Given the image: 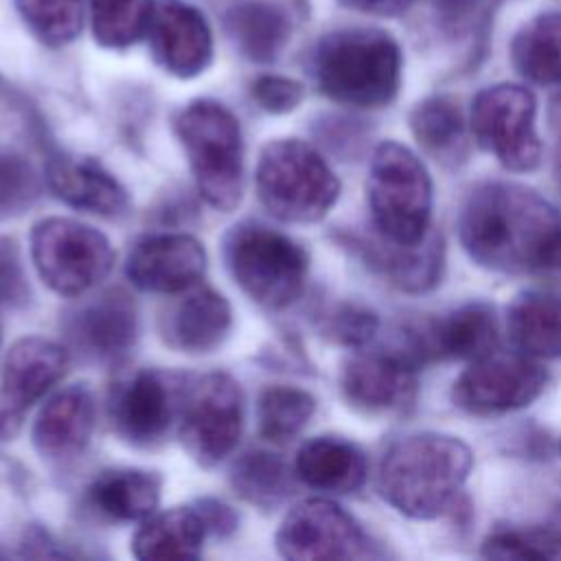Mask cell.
<instances>
[{"mask_svg": "<svg viewBox=\"0 0 561 561\" xmlns=\"http://www.w3.org/2000/svg\"><path fill=\"white\" fill-rule=\"evenodd\" d=\"M515 70L539 85L561 83V11L528 20L511 42Z\"/></svg>", "mask_w": 561, "mask_h": 561, "instance_id": "cell-29", "label": "cell"}, {"mask_svg": "<svg viewBox=\"0 0 561 561\" xmlns=\"http://www.w3.org/2000/svg\"><path fill=\"white\" fill-rule=\"evenodd\" d=\"M206 272V250L191 234H151L140 239L127 259L129 280L156 294L186 291Z\"/></svg>", "mask_w": 561, "mask_h": 561, "instance_id": "cell-19", "label": "cell"}, {"mask_svg": "<svg viewBox=\"0 0 561 561\" xmlns=\"http://www.w3.org/2000/svg\"><path fill=\"white\" fill-rule=\"evenodd\" d=\"M316 412L311 392L294 386H272L259 399V430L267 440L285 443L302 432Z\"/></svg>", "mask_w": 561, "mask_h": 561, "instance_id": "cell-33", "label": "cell"}, {"mask_svg": "<svg viewBox=\"0 0 561 561\" xmlns=\"http://www.w3.org/2000/svg\"><path fill=\"white\" fill-rule=\"evenodd\" d=\"M46 184L61 202L85 213L114 217L127 208V193L121 182L92 158H50Z\"/></svg>", "mask_w": 561, "mask_h": 561, "instance_id": "cell-22", "label": "cell"}, {"mask_svg": "<svg viewBox=\"0 0 561 561\" xmlns=\"http://www.w3.org/2000/svg\"><path fill=\"white\" fill-rule=\"evenodd\" d=\"M224 259L234 283L265 309H283L302 294L309 256L274 228L234 226L224 239Z\"/></svg>", "mask_w": 561, "mask_h": 561, "instance_id": "cell-7", "label": "cell"}, {"mask_svg": "<svg viewBox=\"0 0 561 561\" xmlns=\"http://www.w3.org/2000/svg\"><path fill=\"white\" fill-rule=\"evenodd\" d=\"M234 491L250 504L272 508L289 493V471L280 458L267 451L243 454L230 473Z\"/></svg>", "mask_w": 561, "mask_h": 561, "instance_id": "cell-31", "label": "cell"}, {"mask_svg": "<svg viewBox=\"0 0 561 561\" xmlns=\"http://www.w3.org/2000/svg\"><path fill=\"white\" fill-rule=\"evenodd\" d=\"M31 259L53 291L81 296L110 274L114 250L110 239L88 224L46 217L31 230Z\"/></svg>", "mask_w": 561, "mask_h": 561, "instance_id": "cell-8", "label": "cell"}, {"mask_svg": "<svg viewBox=\"0 0 561 561\" xmlns=\"http://www.w3.org/2000/svg\"><path fill=\"white\" fill-rule=\"evenodd\" d=\"M537 101L533 92L515 83H497L476 94L469 129L478 147L491 153L504 169L528 173L541 162L537 136Z\"/></svg>", "mask_w": 561, "mask_h": 561, "instance_id": "cell-9", "label": "cell"}, {"mask_svg": "<svg viewBox=\"0 0 561 561\" xmlns=\"http://www.w3.org/2000/svg\"><path fill=\"white\" fill-rule=\"evenodd\" d=\"M447 11H456V9H460V7H465L469 0H438Z\"/></svg>", "mask_w": 561, "mask_h": 561, "instance_id": "cell-42", "label": "cell"}, {"mask_svg": "<svg viewBox=\"0 0 561 561\" xmlns=\"http://www.w3.org/2000/svg\"><path fill=\"white\" fill-rule=\"evenodd\" d=\"M467 256L491 272L561 270V215L535 188L486 182L473 188L458 217Z\"/></svg>", "mask_w": 561, "mask_h": 561, "instance_id": "cell-1", "label": "cell"}, {"mask_svg": "<svg viewBox=\"0 0 561 561\" xmlns=\"http://www.w3.org/2000/svg\"><path fill=\"white\" fill-rule=\"evenodd\" d=\"M66 368L68 353L50 340L31 335L9 348L0 370V440L18 432L24 410L44 397Z\"/></svg>", "mask_w": 561, "mask_h": 561, "instance_id": "cell-15", "label": "cell"}, {"mask_svg": "<svg viewBox=\"0 0 561 561\" xmlns=\"http://www.w3.org/2000/svg\"><path fill=\"white\" fill-rule=\"evenodd\" d=\"M482 554L493 559H559L561 535L543 526H500L484 537Z\"/></svg>", "mask_w": 561, "mask_h": 561, "instance_id": "cell-35", "label": "cell"}, {"mask_svg": "<svg viewBox=\"0 0 561 561\" xmlns=\"http://www.w3.org/2000/svg\"><path fill=\"white\" fill-rule=\"evenodd\" d=\"M232 327L228 300L202 287L182 298L164 320V340L182 353H210L224 344Z\"/></svg>", "mask_w": 561, "mask_h": 561, "instance_id": "cell-23", "label": "cell"}, {"mask_svg": "<svg viewBox=\"0 0 561 561\" xmlns=\"http://www.w3.org/2000/svg\"><path fill=\"white\" fill-rule=\"evenodd\" d=\"M226 28L248 59L265 64L278 57L291 24L280 7L265 0H245L228 11Z\"/></svg>", "mask_w": 561, "mask_h": 561, "instance_id": "cell-28", "label": "cell"}, {"mask_svg": "<svg viewBox=\"0 0 561 561\" xmlns=\"http://www.w3.org/2000/svg\"><path fill=\"white\" fill-rule=\"evenodd\" d=\"M410 131L421 149L443 164H456L467 156L465 118L449 96H427L410 112Z\"/></svg>", "mask_w": 561, "mask_h": 561, "instance_id": "cell-30", "label": "cell"}, {"mask_svg": "<svg viewBox=\"0 0 561 561\" xmlns=\"http://www.w3.org/2000/svg\"><path fill=\"white\" fill-rule=\"evenodd\" d=\"M337 2L348 9H355L359 13L392 18V15L403 13L414 0H337Z\"/></svg>", "mask_w": 561, "mask_h": 561, "instance_id": "cell-41", "label": "cell"}, {"mask_svg": "<svg viewBox=\"0 0 561 561\" xmlns=\"http://www.w3.org/2000/svg\"><path fill=\"white\" fill-rule=\"evenodd\" d=\"M366 197L379 237L414 245L432 232V178L410 147L394 140L375 147Z\"/></svg>", "mask_w": 561, "mask_h": 561, "instance_id": "cell-5", "label": "cell"}, {"mask_svg": "<svg viewBox=\"0 0 561 561\" xmlns=\"http://www.w3.org/2000/svg\"><path fill=\"white\" fill-rule=\"evenodd\" d=\"M473 467V454L458 436L419 432L392 443L379 465V493L401 515L436 519L447 513Z\"/></svg>", "mask_w": 561, "mask_h": 561, "instance_id": "cell-2", "label": "cell"}, {"mask_svg": "<svg viewBox=\"0 0 561 561\" xmlns=\"http://www.w3.org/2000/svg\"><path fill=\"white\" fill-rule=\"evenodd\" d=\"M368 465L364 451L346 438H311L296 456V476L316 491L353 493L362 489Z\"/></svg>", "mask_w": 561, "mask_h": 561, "instance_id": "cell-24", "label": "cell"}, {"mask_svg": "<svg viewBox=\"0 0 561 561\" xmlns=\"http://www.w3.org/2000/svg\"><path fill=\"white\" fill-rule=\"evenodd\" d=\"M31 33L46 46H66L83 24V0H15Z\"/></svg>", "mask_w": 561, "mask_h": 561, "instance_id": "cell-34", "label": "cell"}, {"mask_svg": "<svg viewBox=\"0 0 561 561\" xmlns=\"http://www.w3.org/2000/svg\"><path fill=\"white\" fill-rule=\"evenodd\" d=\"M252 99L272 114H285L302 101V85L296 79L263 75L252 83Z\"/></svg>", "mask_w": 561, "mask_h": 561, "instance_id": "cell-39", "label": "cell"}, {"mask_svg": "<svg viewBox=\"0 0 561 561\" xmlns=\"http://www.w3.org/2000/svg\"><path fill=\"white\" fill-rule=\"evenodd\" d=\"M182 408L180 383L160 370H140L116 386L110 399L114 432L134 447L158 445Z\"/></svg>", "mask_w": 561, "mask_h": 561, "instance_id": "cell-14", "label": "cell"}, {"mask_svg": "<svg viewBox=\"0 0 561 561\" xmlns=\"http://www.w3.org/2000/svg\"><path fill=\"white\" fill-rule=\"evenodd\" d=\"M31 298V287L13 239L0 237V305L20 307Z\"/></svg>", "mask_w": 561, "mask_h": 561, "instance_id": "cell-38", "label": "cell"}, {"mask_svg": "<svg viewBox=\"0 0 561 561\" xmlns=\"http://www.w3.org/2000/svg\"><path fill=\"white\" fill-rule=\"evenodd\" d=\"M419 364L401 348L362 351L346 359L340 375L342 397L364 414H401L414 405Z\"/></svg>", "mask_w": 561, "mask_h": 561, "instance_id": "cell-13", "label": "cell"}, {"mask_svg": "<svg viewBox=\"0 0 561 561\" xmlns=\"http://www.w3.org/2000/svg\"><path fill=\"white\" fill-rule=\"evenodd\" d=\"M180 438L188 456L213 467L239 443L243 430V394L228 373L199 377L182 397Z\"/></svg>", "mask_w": 561, "mask_h": 561, "instance_id": "cell-10", "label": "cell"}, {"mask_svg": "<svg viewBox=\"0 0 561 561\" xmlns=\"http://www.w3.org/2000/svg\"><path fill=\"white\" fill-rule=\"evenodd\" d=\"M147 35L153 59L180 79L197 77L213 59L210 26L184 0H156Z\"/></svg>", "mask_w": 561, "mask_h": 561, "instance_id": "cell-18", "label": "cell"}, {"mask_svg": "<svg viewBox=\"0 0 561 561\" xmlns=\"http://www.w3.org/2000/svg\"><path fill=\"white\" fill-rule=\"evenodd\" d=\"M403 57L397 39L379 28H340L313 53V77L322 94L348 107H383L401 88Z\"/></svg>", "mask_w": 561, "mask_h": 561, "instance_id": "cell-3", "label": "cell"}, {"mask_svg": "<svg viewBox=\"0 0 561 561\" xmlns=\"http://www.w3.org/2000/svg\"><path fill=\"white\" fill-rule=\"evenodd\" d=\"M276 548L291 561L359 559L370 554V539L342 506L311 497L285 515L276 530Z\"/></svg>", "mask_w": 561, "mask_h": 561, "instance_id": "cell-12", "label": "cell"}, {"mask_svg": "<svg viewBox=\"0 0 561 561\" xmlns=\"http://www.w3.org/2000/svg\"><path fill=\"white\" fill-rule=\"evenodd\" d=\"M204 526H206V533H213V535H219V537H226L230 533L237 530V524H239V515L224 502L219 500H210V497H204L195 504Z\"/></svg>", "mask_w": 561, "mask_h": 561, "instance_id": "cell-40", "label": "cell"}, {"mask_svg": "<svg viewBox=\"0 0 561 561\" xmlns=\"http://www.w3.org/2000/svg\"><path fill=\"white\" fill-rule=\"evenodd\" d=\"M379 329V320L370 309L357 305L337 307L327 320V333L346 346L368 344Z\"/></svg>", "mask_w": 561, "mask_h": 561, "instance_id": "cell-37", "label": "cell"}, {"mask_svg": "<svg viewBox=\"0 0 561 561\" xmlns=\"http://www.w3.org/2000/svg\"><path fill=\"white\" fill-rule=\"evenodd\" d=\"M548 373L524 353L491 351L473 359L454 381L451 401L473 416H497L530 405L546 390Z\"/></svg>", "mask_w": 561, "mask_h": 561, "instance_id": "cell-11", "label": "cell"}, {"mask_svg": "<svg viewBox=\"0 0 561 561\" xmlns=\"http://www.w3.org/2000/svg\"><path fill=\"white\" fill-rule=\"evenodd\" d=\"M66 333L85 357L99 364H116L136 344L138 307L123 289L103 291L66 318Z\"/></svg>", "mask_w": 561, "mask_h": 561, "instance_id": "cell-17", "label": "cell"}, {"mask_svg": "<svg viewBox=\"0 0 561 561\" xmlns=\"http://www.w3.org/2000/svg\"><path fill=\"white\" fill-rule=\"evenodd\" d=\"M355 245L366 265L401 291L423 294L440 283L445 270V248L436 230L414 245L394 243L383 237L381 241H359Z\"/></svg>", "mask_w": 561, "mask_h": 561, "instance_id": "cell-21", "label": "cell"}, {"mask_svg": "<svg viewBox=\"0 0 561 561\" xmlns=\"http://www.w3.org/2000/svg\"><path fill=\"white\" fill-rule=\"evenodd\" d=\"M94 511L116 522H138L156 513L160 478L142 469H116L101 473L88 489Z\"/></svg>", "mask_w": 561, "mask_h": 561, "instance_id": "cell-27", "label": "cell"}, {"mask_svg": "<svg viewBox=\"0 0 561 561\" xmlns=\"http://www.w3.org/2000/svg\"><path fill=\"white\" fill-rule=\"evenodd\" d=\"M96 421L94 397L83 386L53 394L33 423V445L50 460H66L83 451Z\"/></svg>", "mask_w": 561, "mask_h": 561, "instance_id": "cell-20", "label": "cell"}, {"mask_svg": "<svg viewBox=\"0 0 561 561\" xmlns=\"http://www.w3.org/2000/svg\"><path fill=\"white\" fill-rule=\"evenodd\" d=\"M254 182L261 204L276 219L289 224L322 219L340 197V180L333 169L298 138L267 142Z\"/></svg>", "mask_w": 561, "mask_h": 561, "instance_id": "cell-6", "label": "cell"}, {"mask_svg": "<svg viewBox=\"0 0 561 561\" xmlns=\"http://www.w3.org/2000/svg\"><path fill=\"white\" fill-rule=\"evenodd\" d=\"M206 526L195 506H173L162 513L149 515L134 535L131 548L138 559L167 561V559H197Z\"/></svg>", "mask_w": 561, "mask_h": 561, "instance_id": "cell-26", "label": "cell"}, {"mask_svg": "<svg viewBox=\"0 0 561 561\" xmlns=\"http://www.w3.org/2000/svg\"><path fill=\"white\" fill-rule=\"evenodd\" d=\"M173 125L199 195L215 210L230 213L243 193V138L239 121L221 103L199 99L182 107Z\"/></svg>", "mask_w": 561, "mask_h": 561, "instance_id": "cell-4", "label": "cell"}, {"mask_svg": "<svg viewBox=\"0 0 561 561\" xmlns=\"http://www.w3.org/2000/svg\"><path fill=\"white\" fill-rule=\"evenodd\" d=\"M515 348L533 359H561V296L522 291L506 309Z\"/></svg>", "mask_w": 561, "mask_h": 561, "instance_id": "cell-25", "label": "cell"}, {"mask_svg": "<svg viewBox=\"0 0 561 561\" xmlns=\"http://www.w3.org/2000/svg\"><path fill=\"white\" fill-rule=\"evenodd\" d=\"M42 195V178L33 164L13 153H0V219L18 217Z\"/></svg>", "mask_w": 561, "mask_h": 561, "instance_id": "cell-36", "label": "cell"}, {"mask_svg": "<svg viewBox=\"0 0 561 561\" xmlns=\"http://www.w3.org/2000/svg\"><path fill=\"white\" fill-rule=\"evenodd\" d=\"M92 35L103 48H127L147 31L153 0H90Z\"/></svg>", "mask_w": 561, "mask_h": 561, "instance_id": "cell-32", "label": "cell"}, {"mask_svg": "<svg viewBox=\"0 0 561 561\" xmlns=\"http://www.w3.org/2000/svg\"><path fill=\"white\" fill-rule=\"evenodd\" d=\"M497 316L489 302L476 300L456 307L438 320L410 329L401 346L423 366L430 359H467L495 351Z\"/></svg>", "mask_w": 561, "mask_h": 561, "instance_id": "cell-16", "label": "cell"}]
</instances>
